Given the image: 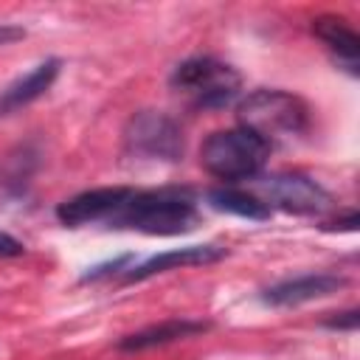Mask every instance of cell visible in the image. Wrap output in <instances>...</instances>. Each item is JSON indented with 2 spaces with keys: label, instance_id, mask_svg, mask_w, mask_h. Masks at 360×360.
Here are the masks:
<instances>
[{
  "label": "cell",
  "instance_id": "obj_14",
  "mask_svg": "<svg viewBox=\"0 0 360 360\" xmlns=\"http://www.w3.org/2000/svg\"><path fill=\"white\" fill-rule=\"evenodd\" d=\"M22 253H25V245L17 236H11L8 231H0V259H14Z\"/></svg>",
  "mask_w": 360,
  "mask_h": 360
},
{
  "label": "cell",
  "instance_id": "obj_9",
  "mask_svg": "<svg viewBox=\"0 0 360 360\" xmlns=\"http://www.w3.org/2000/svg\"><path fill=\"white\" fill-rule=\"evenodd\" d=\"M219 259H225V248H217V245L174 248V250H166V253H155V256L143 259L141 264H129V270L124 273V281L132 284V281H143V278H152V276L166 273V270H180V267H194V264H214Z\"/></svg>",
  "mask_w": 360,
  "mask_h": 360
},
{
  "label": "cell",
  "instance_id": "obj_15",
  "mask_svg": "<svg viewBox=\"0 0 360 360\" xmlns=\"http://www.w3.org/2000/svg\"><path fill=\"white\" fill-rule=\"evenodd\" d=\"M329 329H338V332H352L357 326V309H346V312H338L335 318L323 321Z\"/></svg>",
  "mask_w": 360,
  "mask_h": 360
},
{
  "label": "cell",
  "instance_id": "obj_5",
  "mask_svg": "<svg viewBox=\"0 0 360 360\" xmlns=\"http://www.w3.org/2000/svg\"><path fill=\"white\" fill-rule=\"evenodd\" d=\"M253 186H256L253 194L262 197L270 211L281 208L295 217H321L335 205L332 194L321 183L298 172H276L267 177H253Z\"/></svg>",
  "mask_w": 360,
  "mask_h": 360
},
{
  "label": "cell",
  "instance_id": "obj_4",
  "mask_svg": "<svg viewBox=\"0 0 360 360\" xmlns=\"http://www.w3.org/2000/svg\"><path fill=\"white\" fill-rule=\"evenodd\" d=\"M169 84L200 110H222L239 98L242 76L217 56H191L172 70Z\"/></svg>",
  "mask_w": 360,
  "mask_h": 360
},
{
  "label": "cell",
  "instance_id": "obj_16",
  "mask_svg": "<svg viewBox=\"0 0 360 360\" xmlns=\"http://www.w3.org/2000/svg\"><path fill=\"white\" fill-rule=\"evenodd\" d=\"M22 37H25V28H20V25H8V22H0V48H3V45L17 42V39H22Z\"/></svg>",
  "mask_w": 360,
  "mask_h": 360
},
{
  "label": "cell",
  "instance_id": "obj_11",
  "mask_svg": "<svg viewBox=\"0 0 360 360\" xmlns=\"http://www.w3.org/2000/svg\"><path fill=\"white\" fill-rule=\"evenodd\" d=\"M312 34L326 45V51L338 59V65L343 70H349L352 76H357V65H360V39L354 34V28L338 17V14H321L312 20Z\"/></svg>",
  "mask_w": 360,
  "mask_h": 360
},
{
  "label": "cell",
  "instance_id": "obj_10",
  "mask_svg": "<svg viewBox=\"0 0 360 360\" xmlns=\"http://www.w3.org/2000/svg\"><path fill=\"white\" fill-rule=\"evenodd\" d=\"M59 68H62L59 59H45L37 68H31L25 76H20L8 87H3L0 90V115H11V112L28 107L31 101H37L42 93H48L59 76Z\"/></svg>",
  "mask_w": 360,
  "mask_h": 360
},
{
  "label": "cell",
  "instance_id": "obj_6",
  "mask_svg": "<svg viewBox=\"0 0 360 360\" xmlns=\"http://www.w3.org/2000/svg\"><path fill=\"white\" fill-rule=\"evenodd\" d=\"M124 149L132 158L141 160H166L174 163L183 158L186 138L180 124L158 110H141L135 112L124 127Z\"/></svg>",
  "mask_w": 360,
  "mask_h": 360
},
{
  "label": "cell",
  "instance_id": "obj_3",
  "mask_svg": "<svg viewBox=\"0 0 360 360\" xmlns=\"http://www.w3.org/2000/svg\"><path fill=\"white\" fill-rule=\"evenodd\" d=\"M270 158V143L245 127L211 132L200 146L202 169L225 183H242L262 174Z\"/></svg>",
  "mask_w": 360,
  "mask_h": 360
},
{
  "label": "cell",
  "instance_id": "obj_13",
  "mask_svg": "<svg viewBox=\"0 0 360 360\" xmlns=\"http://www.w3.org/2000/svg\"><path fill=\"white\" fill-rule=\"evenodd\" d=\"M208 202L219 211H228V214H236V217H245V219H270V208L264 205L262 197H256L253 191H242V188H233V186H225V188H211L208 191Z\"/></svg>",
  "mask_w": 360,
  "mask_h": 360
},
{
  "label": "cell",
  "instance_id": "obj_2",
  "mask_svg": "<svg viewBox=\"0 0 360 360\" xmlns=\"http://www.w3.org/2000/svg\"><path fill=\"white\" fill-rule=\"evenodd\" d=\"M236 121L273 146V141L298 138L309 129V107L290 90L259 87L236 101Z\"/></svg>",
  "mask_w": 360,
  "mask_h": 360
},
{
  "label": "cell",
  "instance_id": "obj_1",
  "mask_svg": "<svg viewBox=\"0 0 360 360\" xmlns=\"http://www.w3.org/2000/svg\"><path fill=\"white\" fill-rule=\"evenodd\" d=\"M200 222L197 202L180 188H129L107 228H127L149 236L188 233Z\"/></svg>",
  "mask_w": 360,
  "mask_h": 360
},
{
  "label": "cell",
  "instance_id": "obj_8",
  "mask_svg": "<svg viewBox=\"0 0 360 360\" xmlns=\"http://www.w3.org/2000/svg\"><path fill=\"white\" fill-rule=\"evenodd\" d=\"M349 284L346 276L338 273H307V276H295V278H284L270 284L267 290H262V301L267 307H298L315 298H326L338 290H343Z\"/></svg>",
  "mask_w": 360,
  "mask_h": 360
},
{
  "label": "cell",
  "instance_id": "obj_12",
  "mask_svg": "<svg viewBox=\"0 0 360 360\" xmlns=\"http://www.w3.org/2000/svg\"><path fill=\"white\" fill-rule=\"evenodd\" d=\"M208 326L211 323H205V321L174 318V321H163V323H155V326H146L141 332H132V335L121 338L118 340V349H124V352H141V349H152V346H163V343H172V340H183V338L200 335Z\"/></svg>",
  "mask_w": 360,
  "mask_h": 360
},
{
  "label": "cell",
  "instance_id": "obj_7",
  "mask_svg": "<svg viewBox=\"0 0 360 360\" xmlns=\"http://www.w3.org/2000/svg\"><path fill=\"white\" fill-rule=\"evenodd\" d=\"M127 186H101V188H87L73 194L70 200L56 205V219L68 228H82V225H98L110 222L118 202L124 200Z\"/></svg>",
  "mask_w": 360,
  "mask_h": 360
}]
</instances>
